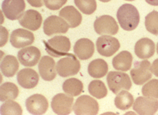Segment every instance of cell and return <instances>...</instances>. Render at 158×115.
Listing matches in <instances>:
<instances>
[{
	"mask_svg": "<svg viewBox=\"0 0 158 115\" xmlns=\"http://www.w3.org/2000/svg\"><path fill=\"white\" fill-rule=\"evenodd\" d=\"M60 17L63 18L68 23L70 28H75L81 24L82 20L81 14L72 6H68L62 9L59 13Z\"/></svg>",
	"mask_w": 158,
	"mask_h": 115,
	"instance_id": "21",
	"label": "cell"
},
{
	"mask_svg": "<svg viewBox=\"0 0 158 115\" xmlns=\"http://www.w3.org/2000/svg\"><path fill=\"white\" fill-rule=\"evenodd\" d=\"M116 16L122 29L127 31L135 30L140 20L137 9L131 4H123L121 6L117 11Z\"/></svg>",
	"mask_w": 158,
	"mask_h": 115,
	"instance_id": "1",
	"label": "cell"
},
{
	"mask_svg": "<svg viewBox=\"0 0 158 115\" xmlns=\"http://www.w3.org/2000/svg\"><path fill=\"white\" fill-rule=\"evenodd\" d=\"M152 73L158 77V59L155 60L152 64Z\"/></svg>",
	"mask_w": 158,
	"mask_h": 115,
	"instance_id": "35",
	"label": "cell"
},
{
	"mask_svg": "<svg viewBox=\"0 0 158 115\" xmlns=\"http://www.w3.org/2000/svg\"><path fill=\"white\" fill-rule=\"evenodd\" d=\"M44 5L51 10H58L67 2L68 0H44Z\"/></svg>",
	"mask_w": 158,
	"mask_h": 115,
	"instance_id": "33",
	"label": "cell"
},
{
	"mask_svg": "<svg viewBox=\"0 0 158 115\" xmlns=\"http://www.w3.org/2000/svg\"><path fill=\"white\" fill-rule=\"evenodd\" d=\"M142 93L144 97L158 99V80L152 79L148 81L143 87Z\"/></svg>",
	"mask_w": 158,
	"mask_h": 115,
	"instance_id": "32",
	"label": "cell"
},
{
	"mask_svg": "<svg viewBox=\"0 0 158 115\" xmlns=\"http://www.w3.org/2000/svg\"><path fill=\"white\" fill-rule=\"evenodd\" d=\"M73 103V97L65 93H58L53 97L51 108L56 114L68 115L71 112Z\"/></svg>",
	"mask_w": 158,
	"mask_h": 115,
	"instance_id": "11",
	"label": "cell"
},
{
	"mask_svg": "<svg viewBox=\"0 0 158 115\" xmlns=\"http://www.w3.org/2000/svg\"><path fill=\"white\" fill-rule=\"evenodd\" d=\"M27 1L31 6L36 7V8H40L43 6L44 3V0H27Z\"/></svg>",
	"mask_w": 158,
	"mask_h": 115,
	"instance_id": "34",
	"label": "cell"
},
{
	"mask_svg": "<svg viewBox=\"0 0 158 115\" xmlns=\"http://www.w3.org/2000/svg\"><path fill=\"white\" fill-rule=\"evenodd\" d=\"M133 96L130 93H129L128 90H121L119 93H118L117 96L115 97V106L119 110H126L127 109L130 108L133 105Z\"/></svg>",
	"mask_w": 158,
	"mask_h": 115,
	"instance_id": "26",
	"label": "cell"
},
{
	"mask_svg": "<svg viewBox=\"0 0 158 115\" xmlns=\"http://www.w3.org/2000/svg\"><path fill=\"white\" fill-rule=\"evenodd\" d=\"M74 4L79 10L86 15H91L95 13L97 9L95 0H74Z\"/></svg>",
	"mask_w": 158,
	"mask_h": 115,
	"instance_id": "31",
	"label": "cell"
},
{
	"mask_svg": "<svg viewBox=\"0 0 158 115\" xmlns=\"http://www.w3.org/2000/svg\"><path fill=\"white\" fill-rule=\"evenodd\" d=\"M133 110L139 115H153L158 110V101L156 98L139 97L133 104Z\"/></svg>",
	"mask_w": 158,
	"mask_h": 115,
	"instance_id": "12",
	"label": "cell"
},
{
	"mask_svg": "<svg viewBox=\"0 0 158 115\" xmlns=\"http://www.w3.org/2000/svg\"><path fill=\"white\" fill-rule=\"evenodd\" d=\"M1 114L2 115H21L23 110L21 106L13 100H9L1 105Z\"/></svg>",
	"mask_w": 158,
	"mask_h": 115,
	"instance_id": "29",
	"label": "cell"
},
{
	"mask_svg": "<svg viewBox=\"0 0 158 115\" xmlns=\"http://www.w3.org/2000/svg\"><path fill=\"white\" fill-rule=\"evenodd\" d=\"M44 43L47 52L54 57L67 56L71 49L70 40L64 36H56Z\"/></svg>",
	"mask_w": 158,
	"mask_h": 115,
	"instance_id": "2",
	"label": "cell"
},
{
	"mask_svg": "<svg viewBox=\"0 0 158 115\" xmlns=\"http://www.w3.org/2000/svg\"><path fill=\"white\" fill-rule=\"evenodd\" d=\"M34 42V35L32 32L23 29H16L13 30L10 36V43L15 48H24L33 44Z\"/></svg>",
	"mask_w": 158,
	"mask_h": 115,
	"instance_id": "15",
	"label": "cell"
},
{
	"mask_svg": "<svg viewBox=\"0 0 158 115\" xmlns=\"http://www.w3.org/2000/svg\"><path fill=\"white\" fill-rule=\"evenodd\" d=\"M145 26L148 32L152 34L158 35V12L152 11L145 18Z\"/></svg>",
	"mask_w": 158,
	"mask_h": 115,
	"instance_id": "30",
	"label": "cell"
},
{
	"mask_svg": "<svg viewBox=\"0 0 158 115\" xmlns=\"http://www.w3.org/2000/svg\"><path fill=\"white\" fill-rule=\"evenodd\" d=\"M135 54L139 59L146 60L153 57L155 53V44L148 38H142L136 42L134 48Z\"/></svg>",
	"mask_w": 158,
	"mask_h": 115,
	"instance_id": "20",
	"label": "cell"
},
{
	"mask_svg": "<svg viewBox=\"0 0 158 115\" xmlns=\"http://www.w3.org/2000/svg\"><path fill=\"white\" fill-rule=\"evenodd\" d=\"M98 53L102 57H110L113 56L120 48V43L116 38L109 35H102L96 41Z\"/></svg>",
	"mask_w": 158,
	"mask_h": 115,
	"instance_id": "7",
	"label": "cell"
},
{
	"mask_svg": "<svg viewBox=\"0 0 158 115\" xmlns=\"http://www.w3.org/2000/svg\"><path fill=\"white\" fill-rule=\"evenodd\" d=\"M109 66L107 63L102 59H96L89 64L88 72L94 78H102L107 74Z\"/></svg>",
	"mask_w": 158,
	"mask_h": 115,
	"instance_id": "24",
	"label": "cell"
},
{
	"mask_svg": "<svg viewBox=\"0 0 158 115\" xmlns=\"http://www.w3.org/2000/svg\"><path fill=\"white\" fill-rule=\"evenodd\" d=\"M40 75L43 80L51 81L56 77L57 69L54 59L48 56H44L40 59L38 64Z\"/></svg>",
	"mask_w": 158,
	"mask_h": 115,
	"instance_id": "16",
	"label": "cell"
},
{
	"mask_svg": "<svg viewBox=\"0 0 158 115\" xmlns=\"http://www.w3.org/2000/svg\"><path fill=\"white\" fill-rule=\"evenodd\" d=\"M26 8L24 0H4L2 3V11L7 19L16 20L20 19Z\"/></svg>",
	"mask_w": 158,
	"mask_h": 115,
	"instance_id": "9",
	"label": "cell"
},
{
	"mask_svg": "<svg viewBox=\"0 0 158 115\" xmlns=\"http://www.w3.org/2000/svg\"><path fill=\"white\" fill-rule=\"evenodd\" d=\"M1 72L6 77H13L19 69V62L16 57L7 55L1 61Z\"/></svg>",
	"mask_w": 158,
	"mask_h": 115,
	"instance_id": "23",
	"label": "cell"
},
{
	"mask_svg": "<svg viewBox=\"0 0 158 115\" xmlns=\"http://www.w3.org/2000/svg\"><path fill=\"white\" fill-rule=\"evenodd\" d=\"M19 23L27 30L36 31L41 26L42 16L36 10H29L21 16L19 19Z\"/></svg>",
	"mask_w": 158,
	"mask_h": 115,
	"instance_id": "17",
	"label": "cell"
},
{
	"mask_svg": "<svg viewBox=\"0 0 158 115\" xmlns=\"http://www.w3.org/2000/svg\"><path fill=\"white\" fill-rule=\"evenodd\" d=\"M156 53H157V54H158V43H157V44H156Z\"/></svg>",
	"mask_w": 158,
	"mask_h": 115,
	"instance_id": "38",
	"label": "cell"
},
{
	"mask_svg": "<svg viewBox=\"0 0 158 115\" xmlns=\"http://www.w3.org/2000/svg\"><path fill=\"white\" fill-rule=\"evenodd\" d=\"M62 89L65 93L71 97H77L83 90V84L81 81L76 78H70L64 82Z\"/></svg>",
	"mask_w": 158,
	"mask_h": 115,
	"instance_id": "25",
	"label": "cell"
},
{
	"mask_svg": "<svg viewBox=\"0 0 158 115\" xmlns=\"http://www.w3.org/2000/svg\"><path fill=\"white\" fill-rule=\"evenodd\" d=\"M98 110L99 106L96 100L88 95L79 97L73 106L76 115H96Z\"/></svg>",
	"mask_w": 158,
	"mask_h": 115,
	"instance_id": "5",
	"label": "cell"
},
{
	"mask_svg": "<svg viewBox=\"0 0 158 115\" xmlns=\"http://www.w3.org/2000/svg\"><path fill=\"white\" fill-rule=\"evenodd\" d=\"M133 56L128 51H122L112 60V66L117 70L128 71L131 69Z\"/></svg>",
	"mask_w": 158,
	"mask_h": 115,
	"instance_id": "22",
	"label": "cell"
},
{
	"mask_svg": "<svg viewBox=\"0 0 158 115\" xmlns=\"http://www.w3.org/2000/svg\"><path fill=\"white\" fill-rule=\"evenodd\" d=\"M17 81L23 88H34L39 82V75L34 69L25 68L18 73Z\"/></svg>",
	"mask_w": 158,
	"mask_h": 115,
	"instance_id": "19",
	"label": "cell"
},
{
	"mask_svg": "<svg viewBox=\"0 0 158 115\" xmlns=\"http://www.w3.org/2000/svg\"><path fill=\"white\" fill-rule=\"evenodd\" d=\"M19 89L13 83L6 82L0 87V101H6L14 100L19 95Z\"/></svg>",
	"mask_w": 158,
	"mask_h": 115,
	"instance_id": "27",
	"label": "cell"
},
{
	"mask_svg": "<svg viewBox=\"0 0 158 115\" xmlns=\"http://www.w3.org/2000/svg\"><path fill=\"white\" fill-rule=\"evenodd\" d=\"M40 57L41 52L36 46H27L26 48H23L17 54L19 63L23 66L28 67L34 66L39 63Z\"/></svg>",
	"mask_w": 158,
	"mask_h": 115,
	"instance_id": "13",
	"label": "cell"
},
{
	"mask_svg": "<svg viewBox=\"0 0 158 115\" xmlns=\"http://www.w3.org/2000/svg\"><path fill=\"white\" fill-rule=\"evenodd\" d=\"M94 29L98 35H115L118 31V26L113 17L104 15L97 18L94 22Z\"/></svg>",
	"mask_w": 158,
	"mask_h": 115,
	"instance_id": "8",
	"label": "cell"
},
{
	"mask_svg": "<svg viewBox=\"0 0 158 115\" xmlns=\"http://www.w3.org/2000/svg\"><path fill=\"white\" fill-rule=\"evenodd\" d=\"M69 28L68 22L57 16H49L44 22V32L47 36L66 33Z\"/></svg>",
	"mask_w": 158,
	"mask_h": 115,
	"instance_id": "10",
	"label": "cell"
},
{
	"mask_svg": "<svg viewBox=\"0 0 158 115\" xmlns=\"http://www.w3.org/2000/svg\"><path fill=\"white\" fill-rule=\"evenodd\" d=\"M99 1H101V2H109V1H111V0H99Z\"/></svg>",
	"mask_w": 158,
	"mask_h": 115,
	"instance_id": "37",
	"label": "cell"
},
{
	"mask_svg": "<svg viewBox=\"0 0 158 115\" xmlns=\"http://www.w3.org/2000/svg\"><path fill=\"white\" fill-rule=\"evenodd\" d=\"M75 55L81 60L90 59L95 52V45L89 39L82 38L77 40L74 46Z\"/></svg>",
	"mask_w": 158,
	"mask_h": 115,
	"instance_id": "18",
	"label": "cell"
},
{
	"mask_svg": "<svg viewBox=\"0 0 158 115\" xmlns=\"http://www.w3.org/2000/svg\"><path fill=\"white\" fill-rule=\"evenodd\" d=\"M89 91L92 96L97 99H102L107 96L108 90L104 83L101 81H92L89 85Z\"/></svg>",
	"mask_w": 158,
	"mask_h": 115,
	"instance_id": "28",
	"label": "cell"
},
{
	"mask_svg": "<svg viewBox=\"0 0 158 115\" xmlns=\"http://www.w3.org/2000/svg\"><path fill=\"white\" fill-rule=\"evenodd\" d=\"M107 83L109 90L114 93H118L123 90H129L132 87L130 77L122 71L109 72L107 74Z\"/></svg>",
	"mask_w": 158,
	"mask_h": 115,
	"instance_id": "3",
	"label": "cell"
},
{
	"mask_svg": "<svg viewBox=\"0 0 158 115\" xmlns=\"http://www.w3.org/2000/svg\"><path fill=\"white\" fill-rule=\"evenodd\" d=\"M26 107L31 114H44L48 109V101L43 95L33 94L26 101Z\"/></svg>",
	"mask_w": 158,
	"mask_h": 115,
	"instance_id": "14",
	"label": "cell"
},
{
	"mask_svg": "<svg viewBox=\"0 0 158 115\" xmlns=\"http://www.w3.org/2000/svg\"><path fill=\"white\" fill-rule=\"evenodd\" d=\"M81 64L74 54H68L65 57L58 60L56 65L57 73L61 77L76 75L80 70Z\"/></svg>",
	"mask_w": 158,
	"mask_h": 115,
	"instance_id": "4",
	"label": "cell"
},
{
	"mask_svg": "<svg viewBox=\"0 0 158 115\" xmlns=\"http://www.w3.org/2000/svg\"><path fill=\"white\" fill-rule=\"evenodd\" d=\"M151 64L148 60L136 61L133 68L130 70L132 80L136 85H142L152 77Z\"/></svg>",
	"mask_w": 158,
	"mask_h": 115,
	"instance_id": "6",
	"label": "cell"
},
{
	"mask_svg": "<svg viewBox=\"0 0 158 115\" xmlns=\"http://www.w3.org/2000/svg\"><path fill=\"white\" fill-rule=\"evenodd\" d=\"M145 1L147 3L153 6H158V0H145Z\"/></svg>",
	"mask_w": 158,
	"mask_h": 115,
	"instance_id": "36",
	"label": "cell"
},
{
	"mask_svg": "<svg viewBox=\"0 0 158 115\" xmlns=\"http://www.w3.org/2000/svg\"><path fill=\"white\" fill-rule=\"evenodd\" d=\"M126 1H130V2H132V1H134V0H126Z\"/></svg>",
	"mask_w": 158,
	"mask_h": 115,
	"instance_id": "39",
	"label": "cell"
}]
</instances>
